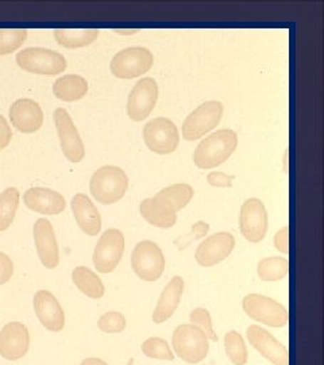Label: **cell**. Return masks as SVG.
<instances>
[{
    "label": "cell",
    "instance_id": "cell-1",
    "mask_svg": "<svg viewBox=\"0 0 324 365\" xmlns=\"http://www.w3.org/2000/svg\"><path fill=\"white\" fill-rule=\"evenodd\" d=\"M238 146V135L231 129H221L209 134L197 145L194 163L202 170H212L221 165Z\"/></svg>",
    "mask_w": 324,
    "mask_h": 365
},
{
    "label": "cell",
    "instance_id": "cell-2",
    "mask_svg": "<svg viewBox=\"0 0 324 365\" xmlns=\"http://www.w3.org/2000/svg\"><path fill=\"white\" fill-rule=\"evenodd\" d=\"M129 188L126 172L115 167L105 165L92 175L90 182L91 195L102 205H114L120 200Z\"/></svg>",
    "mask_w": 324,
    "mask_h": 365
},
{
    "label": "cell",
    "instance_id": "cell-3",
    "mask_svg": "<svg viewBox=\"0 0 324 365\" xmlns=\"http://www.w3.org/2000/svg\"><path fill=\"white\" fill-rule=\"evenodd\" d=\"M172 345L182 361L189 364L202 363L207 357L209 349L207 336L191 324L176 327L172 336Z\"/></svg>",
    "mask_w": 324,
    "mask_h": 365
},
{
    "label": "cell",
    "instance_id": "cell-4",
    "mask_svg": "<svg viewBox=\"0 0 324 365\" xmlns=\"http://www.w3.org/2000/svg\"><path fill=\"white\" fill-rule=\"evenodd\" d=\"M16 64L23 71L36 75H58L66 69V60L61 53L46 48H26L16 54Z\"/></svg>",
    "mask_w": 324,
    "mask_h": 365
},
{
    "label": "cell",
    "instance_id": "cell-5",
    "mask_svg": "<svg viewBox=\"0 0 324 365\" xmlns=\"http://www.w3.org/2000/svg\"><path fill=\"white\" fill-rule=\"evenodd\" d=\"M131 267L143 282H157L165 271V257L156 242L145 240L131 253Z\"/></svg>",
    "mask_w": 324,
    "mask_h": 365
},
{
    "label": "cell",
    "instance_id": "cell-6",
    "mask_svg": "<svg viewBox=\"0 0 324 365\" xmlns=\"http://www.w3.org/2000/svg\"><path fill=\"white\" fill-rule=\"evenodd\" d=\"M153 53L147 48L131 46L120 51L113 57L110 69L115 78L131 80L149 72L153 66Z\"/></svg>",
    "mask_w": 324,
    "mask_h": 365
},
{
    "label": "cell",
    "instance_id": "cell-7",
    "mask_svg": "<svg viewBox=\"0 0 324 365\" xmlns=\"http://www.w3.org/2000/svg\"><path fill=\"white\" fill-rule=\"evenodd\" d=\"M142 134L146 146L157 155L173 153L180 143L177 126L169 118L157 117L149 120Z\"/></svg>",
    "mask_w": 324,
    "mask_h": 365
},
{
    "label": "cell",
    "instance_id": "cell-8",
    "mask_svg": "<svg viewBox=\"0 0 324 365\" xmlns=\"http://www.w3.org/2000/svg\"><path fill=\"white\" fill-rule=\"evenodd\" d=\"M242 306L245 313L256 322L271 327H284L288 325V310L281 303L272 298L258 294H250L244 298Z\"/></svg>",
    "mask_w": 324,
    "mask_h": 365
},
{
    "label": "cell",
    "instance_id": "cell-9",
    "mask_svg": "<svg viewBox=\"0 0 324 365\" xmlns=\"http://www.w3.org/2000/svg\"><path fill=\"white\" fill-rule=\"evenodd\" d=\"M223 115V105L218 101H208L199 106L185 118L182 123V135L187 141H194L215 129Z\"/></svg>",
    "mask_w": 324,
    "mask_h": 365
},
{
    "label": "cell",
    "instance_id": "cell-10",
    "mask_svg": "<svg viewBox=\"0 0 324 365\" xmlns=\"http://www.w3.org/2000/svg\"><path fill=\"white\" fill-rule=\"evenodd\" d=\"M125 252V235L117 229H108L100 235L93 250V265L100 274L115 271Z\"/></svg>",
    "mask_w": 324,
    "mask_h": 365
},
{
    "label": "cell",
    "instance_id": "cell-11",
    "mask_svg": "<svg viewBox=\"0 0 324 365\" xmlns=\"http://www.w3.org/2000/svg\"><path fill=\"white\" fill-rule=\"evenodd\" d=\"M53 117H54V123L57 128L63 153L69 161L80 163L85 156V148L73 123V119L63 107L56 108Z\"/></svg>",
    "mask_w": 324,
    "mask_h": 365
},
{
    "label": "cell",
    "instance_id": "cell-12",
    "mask_svg": "<svg viewBox=\"0 0 324 365\" xmlns=\"http://www.w3.org/2000/svg\"><path fill=\"white\" fill-rule=\"evenodd\" d=\"M158 99V84L153 78H143L135 83L127 99V115L135 122H141L155 110Z\"/></svg>",
    "mask_w": 324,
    "mask_h": 365
},
{
    "label": "cell",
    "instance_id": "cell-13",
    "mask_svg": "<svg viewBox=\"0 0 324 365\" xmlns=\"http://www.w3.org/2000/svg\"><path fill=\"white\" fill-rule=\"evenodd\" d=\"M239 226L241 233L250 242H261L265 238L268 232V212L259 199L251 197L242 205Z\"/></svg>",
    "mask_w": 324,
    "mask_h": 365
},
{
    "label": "cell",
    "instance_id": "cell-14",
    "mask_svg": "<svg viewBox=\"0 0 324 365\" xmlns=\"http://www.w3.org/2000/svg\"><path fill=\"white\" fill-rule=\"evenodd\" d=\"M235 247V238L231 233L221 232L206 238L194 253V259L202 267H214L226 260Z\"/></svg>",
    "mask_w": 324,
    "mask_h": 365
},
{
    "label": "cell",
    "instance_id": "cell-15",
    "mask_svg": "<svg viewBox=\"0 0 324 365\" xmlns=\"http://www.w3.org/2000/svg\"><path fill=\"white\" fill-rule=\"evenodd\" d=\"M246 336L250 345L272 364L289 365V354L286 345L274 339L268 330L258 325H251L247 327Z\"/></svg>",
    "mask_w": 324,
    "mask_h": 365
},
{
    "label": "cell",
    "instance_id": "cell-16",
    "mask_svg": "<svg viewBox=\"0 0 324 365\" xmlns=\"http://www.w3.org/2000/svg\"><path fill=\"white\" fill-rule=\"evenodd\" d=\"M30 346V334L26 325L10 322L0 330V356L15 361L26 356Z\"/></svg>",
    "mask_w": 324,
    "mask_h": 365
},
{
    "label": "cell",
    "instance_id": "cell-17",
    "mask_svg": "<svg viewBox=\"0 0 324 365\" xmlns=\"http://www.w3.org/2000/svg\"><path fill=\"white\" fill-rule=\"evenodd\" d=\"M34 310L46 330L58 333L65 327V314L60 302L51 291L39 289L34 295Z\"/></svg>",
    "mask_w": 324,
    "mask_h": 365
},
{
    "label": "cell",
    "instance_id": "cell-18",
    "mask_svg": "<svg viewBox=\"0 0 324 365\" xmlns=\"http://www.w3.org/2000/svg\"><path fill=\"white\" fill-rule=\"evenodd\" d=\"M34 242L39 260L45 268L54 269L60 262L58 244L51 221L39 218L34 223Z\"/></svg>",
    "mask_w": 324,
    "mask_h": 365
},
{
    "label": "cell",
    "instance_id": "cell-19",
    "mask_svg": "<svg viewBox=\"0 0 324 365\" xmlns=\"http://www.w3.org/2000/svg\"><path fill=\"white\" fill-rule=\"evenodd\" d=\"M23 202L28 209L43 215H58L66 207L64 196L43 187L28 188L23 195Z\"/></svg>",
    "mask_w": 324,
    "mask_h": 365
},
{
    "label": "cell",
    "instance_id": "cell-20",
    "mask_svg": "<svg viewBox=\"0 0 324 365\" xmlns=\"http://www.w3.org/2000/svg\"><path fill=\"white\" fill-rule=\"evenodd\" d=\"M10 119L14 128L28 134L42 128L43 111L33 99H18L10 107Z\"/></svg>",
    "mask_w": 324,
    "mask_h": 365
},
{
    "label": "cell",
    "instance_id": "cell-21",
    "mask_svg": "<svg viewBox=\"0 0 324 365\" xmlns=\"http://www.w3.org/2000/svg\"><path fill=\"white\" fill-rule=\"evenodd\" d=\"M78 227L87 235H98L102 230V217L99 210L85 194H76L70 202Z\"/></svg>",
    "mask_w": 324,
    "mask_h": 365
},
{
    "label": "cell",
    "instance_id": "cell-22",
    "mask_svg": "<svg viewBox=\"0 0 324 365\" xmlns=\"http://www.w3.org/2000/svg\"><path fill=\"white\" fill-rule=\"evenodd\" d=\"M184 292V280L180 276H174L170 279L167 287L161 292V297L157 303L156 310L153 313V322L160 325L174 314L179 307Z\"/></svg>",
    "mask_w": 324,
    "mask_h": 365
},
{
    "label": "cell",
    "instance_id": "cell-23",
    "mask_svg": "<svg viewBox=\"0 0 324 365\" xmlns=\"http://www.w3.org/2000/svg\"><path fill=\"white\" fill-rule=\"evenodd\" d=\"M194 194V188L189 184L179 182L161 190L153 197L165 209H168L172 212H177L192 200Z\"/></svg>",
    "mask_w": 324,
    "mask_h": 365
},
{
    "label": "cell",
    "instance_id": "cell-24",
    "mask_svg": "<svg viewBox=\"0 0 324 365\" xmlns=\"http://www.w3.org/2000/svg\"><path fill=\"white\" fill-rule=\"evenodd\" d=\"M88 92L87 80L80 75H65L57 78L53 84V93L64 102H76L83 99Z\"/></svg>",
    "mask_w": 324,
    "mask_h": 365
},
{
    "label": "cell",
    "instance_id": "cell-25",
    "mask_svg": "<svg viewBox=\"0 0 324 365\" xmlns=\"http://www.w3.org/2000/svg\"><path fill=\"white\" fill-rule=\"evenodd\" d=\"M140 212L150 225L161 229L173 227L177 222V214L165 209L155 197L143 199L140 205Z\"/></svg>",
    "mask_w": 324,
    "mask_h": 365
},
{
    "label": "cell",
    "instance_id": "cell-26",
    "mask_svg": "<svg viewBox=\"0 0 324 365\" xmlns=\"http://www.w3.org/2000/svg\"><path fill=\"white\" fill-rule=\"evenodd\" d=\"M72 280L75 286L88 298L100 299L104 295V284L100 277L92 272L87 267H78L72 272Z\"/></svg>",
    "mask_w": 324,
    "mask_h": 365
},
{
    "label": "cell",
    "instance_id": "cell-27",
    "mask_svg": "<svg viewBox=\"0 0 324 365\" xmlns=\"http://www.w3.org/2000/svg\"><path fill=\"white\" fill-rule=\"evenodd\" d=\"M100 31L96 29H58L54 30V38L64 48H83L91 45L99 37Z\"/></svg>",
    "mask_w": 324,
    "mask_h": 365
},
{
    "label": "cell",
    "instance_id": "cell-28",
    "mask_svg": "<svg viewBox=\"0 0 324 365\" xmlns=\"http://www.w3.org/2000/svg\"><path fill=\"white\" fill-rule=\"evenodd\" d=\"M289 272V261L286 257L272 256L259 261L257 274L262 282H278L286 279Z\"/></svg>",
    "mask_w": 324,
    "mask_h": 365
},
{
    "label": "cell",
    "instance_id": "cell-29",
    "mask_svg": "<svg viewBox=\"0 0 324 365\" xmlns=\"http://www.w3.org/2000/svg\"><path fill=\"white\" fill-rule=\"evenodd\" d=\"M19 191L15 187H9L0 194V232L11 226L19 206Z\"/></svg>",
    "mask_w": 324,
    "mask_h": 365
},
{
    "label": "cell",
    "instance_id": "cell-30",
    "mask_svg": "<svg viewBox=\"0 0 324 365\" xmlns=\"http://www.w3.org/2000/svg\"><path fill=\"white\" fill-rule=\"evenodd\" d=\"M226 354L234 365H246L249 353L244 337L238 331H229L224 336Z\"/></svg>",
    "mask_w": 324,
    "mask_h": 365
},
{
    "label": "cell",
    "instance_id": "cell-31",
    "mask_svg": "<svg viewBox=\"0 0 324 365\" xmlns=\"http://www.w3.org/2000/svg\"><path fill=\"white\" fill-rule=\"evenodd\" d=\"M27 38L25 29H0V56L19 49Z\"/></svg>",
    "mask_w": 324,
    "mask_h": 365
},
{
    "label": "cell",
    "instance_id": "cell-32",
    "mask_svg": "<svg viewBox=\"0 0 324 365\" xmlns=\"http://www.w3.org/2000/svg\"><path fill=\"white\" fill-rule=\"evenodd\" d=\"M142 352L146 357L156 359V360L172 361L174 359V354L172 352L168 342L158 337L146 339L142 344Z\"/></svg>",
    "mask_w": 324,
    "mask_h": 365
},
{
    "label": "cell",
    "instance_id": "cell-33",
    "mask_svg": "<svg viewBox=\"0 0 324 365\" xmlns=\"http://www.w3.org/2000/svg\"><path fill=\"white\" fill-rule=\"evenodd\" d=\"M98 327L107 334H117L126 329V318L117 312H108L99 318Z\"/></svg>",
    "mask_w": 324,
    "mask_h": 365
},
{
    "label": "cell",
    "instance_id": "cell-34",
    "mask_svg": "<svg viewBox=\"0 0 324 365\" xmlns=\"http://www.w3.org/2000/svg\"><path fill=\"white\" fill-rule=\"evenodd\" d=\"M189 321H191V325L199 327L207 336L208 339L218 341V336L214 331L212 319H211V315H209L208 310L203 309V307L194 309V312L189 315Z\"/></svg>",
    "mask_w": 324,
    "mask_h": 365
},
{
    "label": "cell",
    "instance_id": "cell-35",
    "mask_svg": "<svg viewBox=\"0 0 324 365\" xmlns=\"http://www.w3.org/2000/svg\"><path fill=\"white\" fill-rule=\"evenodd\" d=\"M235 179V176L233 175H227L224 172H218V170H214V172H209L207 175V182L214 185V187H221V188H227V187H231L233 185V180Z\"/></svg>",
    "mask_w": 324,
    "mask_h": 365
},
{
    "label": "cell",
    "instance_id": "cell-36",
    "mask_svg": "<svg viewBox=\"0 0 324 365\" xmlns=\"http://www.w3.org/2000/svg\"><path fill=\"white\" fill-rule=\"evenodd\" d=\"M13 261L6 253L0 252V286L6 284L13 277Z\"/></svg>",
    "mask_w": 324,
    "mask_h": 365
},
{
    "label": "cell",
    "instance_id": "cell-37",
    "mask_svg": "<svg viewBox=\"0 0 324 365\" xmlns=\"http://www.w3.org/2000/svg\"><path fill=\"white\" fill-rule=\"evenodd\" d=\"M274 247L281 253H289V227L284 226L274 235Z\"/></svg>",
    "mask_w": 324,
    "mask_h": 365
},
{
    "label": "cell",
    "instance_id": "cell-38",
    "mask_svg": "<svg viewBox=\"0 0 324 365\" xmlns=\"http://www.w3.org/2000/svg\"><path fill=\"white\" fill-rule=\"evenodd\" d=\"M11 138H13L11 128L9 126L6 118L0 114V150L9 146L11 143Z\"/></svg>",
    "mask_w": 324,
    "mask_h": 365
},
{
    "label": "cell",
    "instance_id": "cell-39",
    "mask_svg": "<svg viewBox=\"0 0 324 365\" xmlns=\"http://www.w3.org/2000/svg\"><path fill=\"white\" fill-rule=\"evenodd\" d=\"M80 365H108L107 363H104L103 360L100 359H95V357H90V359H85L83 363Z\"/></svg>",
    "mask_w": 324,
    "mask_h": 365
},
{
    "label": "cell",
    "instance_id": "cell-40",
    "mask_svg": "<svg viewBox=\"0 0 324 365\" xmlns=\"http://www.w3.org/2000/svg\"><path fill=\"white\" fill-rule=\"evenodd\" d=\"M115 33L122 34V36H131V34L138 33V30H115Z\"/></svg>",
    "mask_w": 324,
    "mask_h": 365
},
{
    "label": "cell",
    "instance_id": "cell-41",
    "mask_svg": "<svg viewBox=\"0 0 324 365\" xmlns=\"http://www.w3.org/2000/svg\"><path fill=\"white\" fill-rule=\"evenodd\" d=\"M131 364H132V360H130V363L127 365H131Z\"/></svg>",
    "mask_w": 324,
    "mask_h": 365
}]
</instances>
